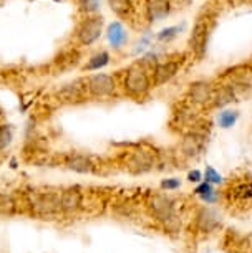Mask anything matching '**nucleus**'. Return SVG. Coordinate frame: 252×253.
<instances>
[{"instance_id": "obj_1", "label": "nucleus", "mask_w": 252, "mask_h": 253, "mask_svg": "<svg viewBox=\"0 0 252 253\" xmlns=\"http://www.w3.org/2000/svg\"><path fill=\"white\" fill-rule=\"evenodd\" d=\"M121 86L125 94H128L133 99H143L146 98L153 88V81H151V71L146 68L141 61L130 65L123 76Z\"/></svg>"}, {"instance_id": "obj_2", "label": "nucleus", "mask_w": 252, "mask_h": 253, "mask_svg": "<svg viewBox=\"0 0 252 253\" xmlns=\"http://www.w3.org/2000/svg\"><path fill=\"white\" fill-rule=\"evenodd\" d=\"M27 205L35 217H55L60 210V194L33 190L27 195Z\"/></svg>"}, {"instance_id": "obj_3", "label": "nucleus", "mask_w": 252, "mask_h": 253, "mask_svg": "<svg viewBox=\"0 0 252 253\" xmlns=\"http://www.w3.org/2000/svg\"><path fill=\"white\" fill-rule=\"evenodd\" d=\"M103 27L104 22L101 15H87L75 28V40L82 46H92L100 40Z\"/></svg>"}, {"instance_id": "obj_4", "label": "nucleus", "mask_w": 252, "mask_h": 253, "mask_svg": "<svg viewBox=\"0 0 252 253\" xmlns=\"http://www.w3.org/2000/svg\"><path fill=\"white\" fill-rule=\"evenodd\" d=\"M211 20L207 17H199L196 23H194L191 35H189V50L193 51V55L196 58H202L204 53L207 50V42L209 37H211Z\"/></svg>"}, {"instance_id": "obj_5", "label": "nucleus", "mask_w": 252, "mask_h": 253, "mask_svg": "<svg viewBox=\"0 0 252 253\" xmlns=\"http://www.w3.org/2000/svg\"><path fill=\"white\" fill-rule=\"evenodd\" d=\"M88 94L92 98H110L116 93V80L108 73H93L85 78Z\"/></svg>"}, {"instance_id": "obj_6", "label": "nucleus", "mask_w": 252, "mask_h": 253, "mask_svg": "<svg viewBox=\"0 0 252 253\" xmlns=\"http://www.w3.org/2000/svg\"><path fill=\"white\" fill-rule=\"evenodd\" d=\"M150 215L158 222H166L171 217L176 215L174 212V200L166 194H154L148 200Z\"/></svg>"}, {"instance_id": "obj_7", "label": "nucleus", "mask_w": 252, "mask_h": 253, "mask_svg": "<svg viewBox=\"0 0 252 253\" xmlns=\"http://www.w3.org/2000/svg\"><path fill=\"white\" fill-rule=\"evenodd\" d=\"M156 166V156L153 152L140 149V151H133L130 152L126 159V169L131 174H146Z\"/></svg>"}, {"instance_id": "obj_8", "label": "nucleus", "mask_w": 252, "mask_h": 253, "mask_svg": "<svg viewBox=\"0 0 252 253\" xmlns=\"http://www.w3.org/2000/svg\"><path fill=\"white\" fill-rule=\"evenodd\" d=\"M183 61L178 60H163L158 61L153 70H151V81H153V86H161L171 81L178 75V71L181 70Z\"/></svg>"}, {"instance_id": "obj_9", "label": "nucleus", "mask_w": 252, "mask_h": 253, "mask_svg": "<svg viewBox=\"0 0 252 253\" xmlns=\"http://www.w3.org/2000/svg\"><path fill=\"white\" fill-rule=\"evenodd\" d=\"M214 88L216 86H214L211 81L206 80L194 81L188 88V99H191V103L198 104V106H209L212 101Z\"/></svg>"}, {"instance_id": "obj_10", "label": "nucleus", "mask_w": 252, "mask_h": 253, "mask_svg": "<svg viewBox=\"0 0 252 253\" xmlns=\"http://www.w3.org/2000/svg\"><path fill=\"white\" fill-rule=\"evenodd\" d=\"M56 96L63 103H80V101H85L90 94H88L85 80H75V81H71V83L63 84V86L56 91Z\"/></svg>"}, {"instance_id": "obj_11", "label": "nucleus", "mask_w": 252, "mask_h": 253, "mask_svg": "<svg viewBox=\"0 0 252 253\" xmlns=\"http://www.w3.org/2000/svg\"><path fill=\"white\" fill-rule=\"evenodd\" d=\"M85 195L80 187H66L60 192L61 213H75L83 207Z\"/></svg>"}, {"instance_id": "obj_12", "label": "nucleus", "mask_w": 252, "mask_h": 253, "mask_svg": "<svg viewBox=\"0 0 252 253\" xmlns=\"http://www.w3.org/2000/svg\"><path fill=\"white\" fill-rule=\"evenodd\" d=\"M63 166L71 172L77 174H93L97 172V164L92 161V157L83 154H66L63 159Z\"/></svg>"}, {"instance_id": "obj_13", "label": "nucleus", "mask_w": 252, "mask_h": 253, "mask_svg": "<svg viewBox=\"0 0 252 253\" xmlns=\"http://www.w3.org/2000/svg\"><path fill=\"white\" fill-rule=\"evenodd\" d=\"M206 146V137L199 132H188L181 141V152L186 157H198Z\"/></svg>"}, {"instance_id": "obj_14", "label": "nucleus", "mask_w": 252, "mask_h": 253, "mask_svg": "<svg viewBox=\"0 0 252 253\" xmlns=\"http://www.w3.org/2000/svg\"><path fill=\"white\" fill-rule=\"evenodd\" d=\"M196 225L201 232L209 233L221 225V218L212 209H201L196 215Z\"/></svg>"}, {"instance_id": "obj_15", "label": "nucleus", "mask_w": 252, "mask_h": 253, "mask_svg": "<svg viewBox=\"0 0 252 253\" xmlns=\"http://www.w3.org/2000/svg\"><path fill=\"white\" fill-rule=\"evenodd\" d=\"M236 99H237V96H236V93L231 84H222V86L214 88L212 101L209 106L211 108H226L227 104L234 103Z\"/></svg>"}, {"instance_id": "obj_16", "label": "nucleus", "mask_w": 252, "mask_h": 253, "mask_svg": "<svg viewBox=\"0 0 252 253\" xmlns=\"http://www.w3.org/2000/svg\"><path fill=\"white\" fill-rule=\"evenodd\" d=\"M171 13V2L169 0H151L148 5V17L150 22H161Z\"/></svg>"}, {"instance_id": "obj_17", "label": "nucleus", "mask_w": 252, "mask_h": 253, "mask_svg": "<svg viewBox=\"0 0 252 253\" xmlns=\"http://www.w3.org/2000/svg\"><path fill=\"white\" fill-rule=\"evenodd\" d=\"M106 37H108V42H110V45L113 48H121V46L128 42V33L120 22H115L108 27Z\"/></svg>"}, {"instance_id": "obj_18", "label": "nucleus", "mask_w": 252, "mask_h": 253, "mask_svg": "<svg viewBox=\"0 0 252 253\" xmlns=\"http://www.w3.org/2000/svg\"><path fill=\"white\" fill-rule=\"evenodd\" d=\"M110 61H111V55L106 50H100L95 55L90 56L88 61L83 66V71H100L106 65H110Z\"/></svg>"}, {"instance_id": "obj_19", "label": "nucleus", "mask_w": 252, "mask_h": 253, "mask_svg": "<svg viewBox=\"0 0 252 253\" xmlns=\"http://www.w3.org/2000/svg\"><path fill=\"white\" fill-rule=\"evenodd\" d=\"M108 5H110L111 12L120 18H130L135 12V3L133 0H108Z\"/></svg>"}, {"instance_id": "obj_20", "label": "nucleus", "mask_w": 252, "mask_h": 253, "mask_svg": "<svg viewBox=\"0 0 252 253\" xmlns=\"http://www.w3.org/2000/svg\"><path fill=\"white\" fill-rule=\"evenodd\" d=\"M18 210V202L12 194L0 192V217H12Z\"/></svg>"}, {"instance_id": "obj_21", "label": "nucleus", "mask_w": 252, "mask_h": 253, "mask_svg": "<svg viewBox=\"0 0 252 253\" xmlns=\"http://www.w3.org/2000/svg\"><path fill=\"white\" fill-rule=\"evenodd\" d=\"M13 141V127L12 124H0V152L5 151Z\"/></svg>"}, {"instance_id": "obj_22", "label": "nucleus", "mask_w": 252, "mask_h": 253, "mask_svg": "<svg viewBox=\"0 0 252 253\" xmlns=\"http://www.w3.org/2000/svg\"><path fill=\"white\" fill-rule=\"evenodd\" d=\"M77 5L85 15H97L101 8V0H77Z\"/></svg>"}, {"instance_id": "obj_23", "label": "nucleus", "mask_w": 252, "mask_h": 253, "mask_svg": "<svg viewBox=\"0 0 252 253\" xmlns=\"http://www.w3.org/2000/svg\"><path fill=\"white\" fill-rule=\"evenodd\" d=\"M179 30L181 28L179 27H169V28H164V30H161L158 35H156V38H158V42H161V43H168V42L174 40L176 35L179 33Z\"/></svg>"}, {"instance_id": "obj_24", "label": "nucleus", "mask_w": 252, "mask_h": 253, "mask_svg": "<svg viewBox=\"0 0 252 253\" xmlns=\"http://www.w3.org/2000/svg\"><path fill=\"white\" fill-rule=\"evenodd\" d=\"M234 197L241 200H247L252 197V184H241L234 189Z\"/></svg>"}, {"instance_id": "obj_25", "label": "nucleus", "mask_w": 252, "mask_h": 253, "mask_svg": "<svg viewBox=\"0 0 252 253\" xmlns=\"http://www.w3.org/2000/svg\"><path fill=\"white\" fill-rule=\"evenodd\" d=\"M163 227H164L166 232L174 233V232H178L179 228H181V220H179V218L176 217V215H173V217L169 218V220L163 222Z\"/></svg>"}, {"instance_id": "obj_26", "label": "nucleus", "mask_w": 252, "mask_h": 253, "mask_svg": "<svg viewBox=\"0 0 252 253\" xmlns=\"http://www.w3.org/2000/svg\"><path fill=\"white\" fill-rule=\"evenodd\" d=\"M236 118H237V116H236V114L232 113V111H224V113H222L221 116H219V124H221L222 127H231L232 124L236 123Z\"/></svg>"}, {"instance_id": "obj_27", "label": "nucleus", "mask_w": 252, "mask_h": 253, "mask_svg": "<svg viewBox=\"0 0 252 253\" xmlns=\"http://www.w3.org/2000/svg\"><path fill=\"white\" fill-rule=\"evenodd\" d=\"M181 187V182H179L178 179H164L163 182H161V189L164 190H176Z\"/></svg>"}, {"instance_id": "obj_28", "label": "nucleus", "mask_w": 252, "mask_h": 253, "mask_svg": "<svg viewBox=\"0 0 252 253\" xmlns=\"http://www.w3.org/2000/svg\"><path fill=\"white\" fill-rule=\"evenodd\" d=\"M206 180L209 184H216V182H221L222 177L212 169V167H207V169H206Z\"/></svg>"}, {"instance_id": "obj_29", "label": "nucleus", "mask_w": 252, "mask_h": 253, "mask_svg": "<svg viewBox=\"0 0 252 253\" xmlns=\"http://www.w3.org/2000/svg\"><path fill=\"white\" fill-rule=\"evenodd\" d=\"M194 192H196L198 195H201V197H204V195H207L209 192H212V187H211V184H209L207 180H206V182L199 184Z\"/></svg>"}, {"instance_id": "obj_30", "label": "nucleus", "mask_w": 252, "mask_h": 253, "mask_svg": "<svg viewBox=\"0 0 252 253\" xmlns=\"http://www.w3.org/2000/svg\"><path fill=\"white\" fill-rule=\"evenodd\" d=\"M188 180L189 182H199V180H201V172H199V170H193V172H189Z\"/></svg>"}]
</instances>
